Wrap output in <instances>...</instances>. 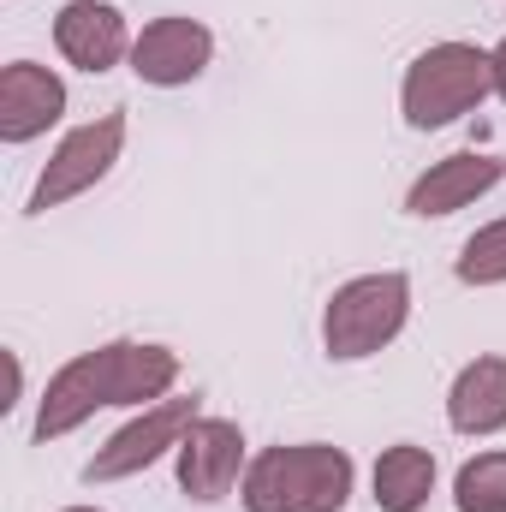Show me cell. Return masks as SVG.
I'll return each instance as SVG.
<instances>
[{
	"label": "cell",
	"mask_w": 506,
	"mask_h": 512,
	"mask_svg": "<svg viewBox=\"0 0 506 512\" xmlns=\"http://www.w3.org/2000/svg\"><path fill=\"white\" fill-rule=\"evenodd\" d=\"M459 512H506V453H477L453 477Z\"/></svg>",
	"instance_id": "cell-14"
},
{
	"label": "cell",
	"mask_w": 506,
	"mask_h": 512,
	"mask_svg": "<svg viewBox=\"0 0 506 512\" xmlns=\"http://www.w3.org/2000/svg\"><path fill=\"white\" fill-rule=\"evenodd\" d=\"M120 143H126V114H102V120H90V126L66 131L60 149L48 155L36 191H30V215H48V209L72 203L78 191H90V185L120 161Z\"/></svg>",
	"instance_id": "cell-5"
},
{
	"label": "cell",
	"mask_w": 506,
	"mask_h": 512,
	"mask_svg": "<svg viewBox=\"0 0 506 512\" xmlns=\"http://www.w3.org/2000/svg\"><path fill=\"white\" fill-rule=\"evenodd\" d=\"M66 114V84L48 72V66H30V60H12L0 72V137L6 143H30Z\"/></svg>",
	"instance_id": "cell-9"
},
{
	"label": "cell",
	"mask_w": 506,
	"mask_h": 512,
	"mask_svg": "<svg viewBox=\"0 0 506 512\" xmlns=\"http://www.w3.org/2000/svg\"><path fill=\"white\" fill-rule=\"evenodd\" d=\"M411 316V280L399 268H381V274H358L346 280L334 298H328V316H322V346L334 358H370L387 340H399Z\"/></svg>",
	"instance_id": "cell-4"
},
{
	"label": "cell",
	"mask_w": 506,
	"mask_h": 512,
	"mask_svg": "<svg viewBox=\"0 0 506 512\" xmlns=\"http://www.w3.org/2000/svg\"><path fill=\"white\" fill-rule=\"evenodd\" d=\"M191 423H197V399H155L143 417H131L126 429L84 465V483H120L131 471L155 465L167 447L179 453V441L191 435Z\"/></svg>",
	"instance_id": "cell-6"
},
{
	"label": "cell",
	"mask_w": 506,
	"mask_h": 512,
	"mask_svg": "<svg viewBox=\"0 0 506 512\" xmlns=\"http://www.w3.org/2000/svg\"><path fill=\"white\" fill-rule=\"evenodd\" d=\"M447 423L459 435H501L506 429V358H471L447 393Z\"/></svg>",
	"instance_id": "cell-12"
},
{
	"label": "cell",
	"mask_w": 506,
	"mask_h": 512,
	"mask_svg": "<svg viewBox=\"0 0 506 512\" xmlns=\"http://www.w3.org/2000/svg\"><path fill=\"white\" fill-rule=\"evenodd\" d=\"M352 495V453L328 441L268 447L245 471V512H340Z\"/></svg>",
	"instance_id": "cell-2"
},
{
	"label": "cell",
	"mask_w": 506,
	"mask_h": 512,
	"mask_svg": "<svg viewBox=\"0 0 506 512\" xmlns=\"http://www.w3.org/2000/svg\"><path fill=\"white\" fill-rule=\"evenodd\" d=\"M239 465H245V435L227 417H197L191 435L179 441V489L203 507L239 483Z\"/></svg>",
	"instance_id": "cell-7"
},
{
	"label": "cell",
	"mask_w": 506,
	"mask_h": 512,
	"mask_svg": "<svg viewBox=\"0 0 506 512\" xmlns=\"http://www.w3.org/2000/svg\"><path fill=\"white\" fill-rule=\"evenodd\" d=\"M489 60H495V96L506 102V36H501V48H495Z\"/></svg>",
	"instance_id": "cell-16"
},
{
	"label": "cell",
	"mask_w": 506,
	"mask_h": 512,
	"mask_svg": "<svg viewBox=\"0 0 506 512\" xmlns=\"http://www.w3.org/2000/svg\"><path fill=\"white\" fill-rule=\"evenodd\" d=\"M209 54H215V36H209L197 18H155V24L131 42V72H137L143 84L173 90V84H191V78L209 66Z\"/></svg>",
	"instance_id": "cell-8"
},
{
	"label": "cell",
	"mask_w": 506,
	"mask_h": 512,
	"mask_svg": "<svg viewBox=\"0 0 506 512\" xmlns=\"http://www.w3.org/2000/svg\"><path fill=\"white\" fill-rule=\"evenodd\" d=\"M435 495V453L429 447H387L376 459V507L381 512H423Z\"/></svg>",
	"instance_id": "cell-13"
},
{
	"label": "cell",
	"mask_w": 506,
	"mask_h": 512,
	"mask_svg": "<svg viewBox=\"0 0 506 512\" xmlns=\"http://www.w3.org/2000/svg\"><path fill=\"white\" fill-rule=\"evenodd\" d=\"M66 512H96V507H66Z\"/></svg>",
	"instance_id": "cell-17"
},
{
	"label": "cell",
	"mask_w": 506,
	"mask_h": 512,
	"mask_svg": "<svg viewBox=\"0 0 506 512\" xmlns=\"http://www.w3.org/2000/svg\"><path fill=\"white\" fill-rule=\"evenodd\" d=\"M459 280H465V286H501L506 280V215L489 221V227H477V233L465 239V251H459Z\"/></svg>",
	"instance_id": "cell-15"
},
{
	"label": "cell",
	"mask_w": 506,
	"mask_h": 512,
	"mask_svg": "<svg viewBox=\"0 0 506 512\" xmlns=\"http://www.w3.org/2000/svg\"><path fill=\"white\" fill-rule=\"evenodd\" d=\"M173 382H179V352H167V346H137V340L96 346L48 382L42 405H36V441L72 435L102 405H149Z\"/></svg>",
	"instance_id": "cell-1"
},
{
	"label": "cell",
	"mask_w": 506,
	"mask_h": 512,
	"mask_svg": "<svg viewBox=\"0 0 506 512\" xmlns=\"http://www.w3.org/2000/svg\"><path fill=\"white\" fill-rule=\"evenodd\" d=\"M54 42H60V54H66L78 72H114L120 54L131 48L126 18H120L114 6H102V0H72V6H60Z\"/></svg>",
	"instance_id": "cell-11"
},
{
	"label": "cell",
	"mask_w": 506,
	"mask_h": 512,
	"mask_svg": "<svg viewBox=\"0 0 506 512\" xmlns=\"http://www.w3.org/2000/svg\"><path fill=\"white\" fill-rule=\"evenodd\" d=\"M506 173V161L495 155H483V149H459V155H447V161H435L417 185H411V197H405V209L411 215H453V209H465V203H477L483 191H495Z\"/></svg>",
	"instance_id": "cell-10"
},
{
	"label": "cell",
	"mask_w": 506,
	"mask_h": 512,
	"mask_svg": "<svg viewBox=\"0 0 506 512\" xmlns=\"http://www.w3.org/2000/svg\"><path fill=\"white\" fill-rule=\"evenodd\" d=\"M489 90H495V60L483 48H471V42H435V48H423L405 66L399 108H405V126L435 131V126H453L471 108H483Z\"/></svg>",
	"instance_id": "cell-3"
}]
</instances>
